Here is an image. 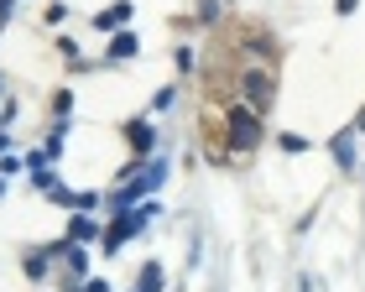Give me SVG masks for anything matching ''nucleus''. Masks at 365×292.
Masks as SVG:
<instances>
[{
  "label": "nucleus",
  "instance_id": "nucleus-3",
  "mask_svg": "<svg viewBox=\"0 0 365 292\" xmlns=\"http://www.w3.org/2000/svg\"><path fill=\"white\" fill-rule=\"evenodd\" d=\"M157 209H162V204H152V199H146L141 209H125V214H115V219H110V230L99 235V251H105V256H120V246H125V240H130V235H141L146 224L157 219Z\"/></svg>",
  "mask_w": 365,
  "mask_h": 292
},
{
  "label": "nucleus",
  "instance_id": "nucleus-8",
  "mask_svg": "<svg viewBox=\"0 0 365 292\" xmlns=\"http://www.w3.org/2000/svg\"><path fill=\"white\" fill-rule=\"evenodd\" d=\"M125 21H130V0H115L110 11H99V16H94V26H99V31H120Z\"/></svg>",
  "mask_w": 365,
  "mask_h": 292
},
{
  "label": "nucleus",
  "instance_id": "nucleus-9",
  "mask_svg": "<svg viewBox=\"0 0 365 292\" xmlns=\"http://www.w3.org/2000/svg\"><path fill=\"white\" fill-rule=\"evenodd\" d=\"M136 47H141V37H136V31H115V37H110V63L136 58Z\"/></svg>",
  "mask_w": 365,
  "mask_h": 292
},
{
  "label": "nucleus",
  "instance_id": "nucleus-13",
  "mask_svg": "<svg viewBox=\"0 0 365 292\" xmlns=\"http://www.w3.org/2000/svg\"><path fill=\"white\" fill-rule=\"evenodd\" d=\"M198 21H204V26L220 21V0H198Z\"/></svg>",
  "mask_w": 365,
  "mask_h": 292
},
{
  "label": "nucleus",
  "instance_id": "nucleus-10",
  "mask_svg": "<svg viewBox=\"0 0 365 292\" xmlns=\"http://www.w3.org/2000/svg\"><path fill=\"white\" fill-rule=\"evenodd\" d=\"M162 261H141V271H136V292H162Z\"/></svg>",
  "mask_w": 365,
  "mask_h": 292
},
{
  "label": "nucleus",
  "instance_id": "nucleus-5",
  "mask_svg": "<svg viewBox=\"0 0 365 292\" xmlns=\"http://www.w3.org/2000/svg\"><path fill=\"white\" fill-rule=\"evenodd\" d=\"M329 152H334V167H339V172H355V167H360V157H355V131H339L334 141H329Z\"/></svg>",
  "mask_w": 365,
  "mask_h": 292
},
{
  "label": "nucleus",
  "instance_id": "nucleus-22",
  "mask_svg": "<svg viewBox=\"0 0 365 292\" xmlns=\"http://www.w3.org/2000/svg\"><path fill=\"white\" fill-rule=\"evenodd\" d=\"M355 131H365V105H360V115H355Z\"/></svg>",
  "mask_w": 365,
  "mask_h": 292
},
{
  "label": "nucleus",
  "instance_id": "nucleus-2",
  "mask_svg": "<svg viewBox=\"0 0 365 292\" xmlns=\"http://www.w3.org/2000/svg\"><path fill=\"white\" fill-rule=\"evenodd\" d=\"M235 100L251 105L256 115H267V110L277 105V68H256V63H245V68L235 73Z\"/></svg>",
  "mask_w": 365,
  "mask_h": 292
},
{
  "label": "nucleus",
  "instance_id": "nucleus-17",
  "mask_svg": "<svg viewBox=\"0 0 365 292\" xmlns=\"http://www.w3.org/2000/svg\"><path fill=\"white\" fill-rule=\"evenodd\" d=\"M26 167V162L21 157H0V172H6V177H16V172H21Z\"/></svg>",
  "mask_w": 365,
  "mask_h": 292
},
{
  "label": "nucleus",
  "instance_id": "nucleus-14",
  "mask_svg": "<svg viewBox=\"0 0 365 292\" xmlns=\"http://www.w3.org/2000/svg\"><path fill=\"white\" fill-rule=\"evenodd\" d=\"M53 110H58V115H68V110H73V94L58 89V94H53Z\"/></svg>",
  "mask_w": 365,
  "mask_h": 292
},
{
  "label": "nucleus",
  "instance_id": "nucleus-12",
  "mask_svg": "<svg viewBox=\"0 0 365 292\" xmlns=\"http://www.w3.org/2000/svg\"><path fill=\"white\" fill-rule=\"evenodd\" d=\"M63 141H68V131H63V125H58V131L47 136V146H42V152H47V162H53V157H63Z\"/></svg>",
  "mask_w": 365,
  "mask_h": 292
},
{
  "label": "nucleus",
  "instance_id": "nucleus-4",
  "mask_svg": "<svg viewBox=\"0 0 365 292\" xmlns=\"http://www.w3.org/2000/svg\"><path fill=\"white\" fill-rule=\"evenodd\" d=\"M235 31H240V42H230V47H240L245 63H256V68H277V53H282V47H277V37H272L267 26L245 21V26H235Z\"/></svg>",
  "mask_w": 365,
  "mask_h": 292
},
{
  "label": "nucleus",
  "instance_id": "nucleus-16",
  "mask_svg": "<svg viewBox=\"0 0 365 292\" xmlns=\"http://www.w3.org/2000/svg\"><path fill=\"white\" fill-rule=\"evenodd\" d=\"M282 152L297 157V152H308V141H303V136H282Z\"/></svg>",
  "mask_w": 365,
  "mask_h": 292
},
{
  "label": "nucleus",
  "instance_id": "nucleus-6",
  "mask_svg": "<svg viewBox=\"0 0 365 292\" xmlns=\"http://www.w3.org/2000/svg\"><path fill=\"white\" fill-rule=\"evenodd\" d=\"M125 141H130V152L146 157L157 146V131H152V120H125Z\"/></svg>",
  "mask_w": 365,
  "mask_h": 292
},
{
  "label": "nucleus",
  "instance_id": "nucleus-1",
  "mask_svg": "<svg viewBox=\"0 0 365 292\" xmlns=\"http://www.w3.org/2000/svg\"><path fill=\"white\" fill-rule=\"evenodd\" d=\"M220 136H225L230 157H251V152H261V141H267V115H256V110L240 105V100H225Z\"/></svg>",
  "mask_w": 365,
  "mask_h": 292
},
{
  "label": "nucleus",
  "instance_id": "nucleus-11",
  "mask_svg": "<svg viewBox=\"0 0 365 292\" xmlns=\"http://www.w3.org/2000/svg\"><path fill=\"white\" fill-rule=\"evenodd\" d=\"M94 235H99V224H94L89 214H78V219L68 224V240H78V246H84V240H94Z\"/></svg>",
  "mask_w": 365,
  "mask_h": 292
},
{
  "label": "nucleus",
  "instance_id": "nucleus-18",
  "mask_svg": "<svg viewBox=\"0 0 365 292\" xmlns=\"http://www.w3.org/2000/svg\"><path fill=\"white\" fill-rule=\"evenodd\" d=\"M31 177H37V188H53V183H58L53 167H31Z\"/></svg>",
  "mask_w": 365,
  "mask_h": 292
},
{
  "label": "nucleus",
  "instance_id": "nucleus-7",
  "mask_svg": "<svg viewBox=\"0 0 365 292\" xmlns=\"http://www.w3.org/2000/svg\"><path fill=\"white\" fill-rule=\"evenodd\" d=\"M53 266H58V251H53V246H42V251H31V256H26V261H21V271H26V277H31V282H42V277H47V271H53Z\"/></svg>",
  "mask_w": 365,
  "mask_h": 292
},
{
  "label": "nucleus",
  "instance_id": "nucleus-20",
  "mask_svg": "<svg viewBox=\"0 0 365 292\" xmlns=\"http://www.w3.org/2000/svg\"><path fill=\"white\" fill-rule=\"evenodd\" d=\"M355 6H360V0H334V11H339V16H350Z\"/></svg>",
  "mask_w": 365,
  "mask_h": 292
},
{
  "label": "nucleus",
  "instance_id": "nucleus-21",
  "mask_svg": "<svg viewBox=\"0 0 365 292\" xmlns=\"http://www.w3.org/2000/svg\"><path fill=\"white\" fill-rule=\"evenodd\" d=\"M11 6H16V0H0V26H6V16H11Z\"/></svg>",
  "mask_w": 365,
  "mask_h": 292
},
{
  "label": "nucleus",
  "instance_id": "nucleus-23",
  "mask_svg": "<svg viewBox=\"0 0 365 292\" xmlns=\"http://www.w3.org/2000/svg\"><path fill=\"white\" fill-rule=\"evenodd\" d=\"M0 100H6V78H0Z\"/></svg>",
  "mask_w": 365,
  "mask_h": 292
},
{
  "label": "nucleus",
  "instance_id": "nucleus-24",
  "mask_svg": "<svg viewBox=\"0 0 365 292\" xmlns=\"http://www.w3.org/2000/svg\"><path fill=\"white\" fill-rule=\"evenodd\" d=\"M0 199H6V183H0Z\"/></svg>",
  "mask_w": 365,
  "mask_h": 292
},
{
  "label": "nucleus",
  "instance_id": "nucleus-19",
  "mask_svg": "<svg viewBox=\"0 0 365 292\" xmlns=\"http://www.w3.org/2000/svg\"><path fill=\"white\" fill-rule=\"evenodd\" d=\"M78 292H110V282H105V277H94V282H84Z\"/></svg>",
  "mask_w": 365,
  "mask_h": 292
},
{
  "label": "nucleus",
  "instance_id": "nucleus-15",
  "mask_svg": "<svg viewBox=\"0 0 365 292\" xmlns=\"http://www.w3.org/2000/svg\"><path fill=\"white\" fill-rule=\"evenodd\" d=\"M173 63H178L182 73H188V68H193V47H178V53H173Z\"/></svg>",
  "mask_w": 365,
  "mask_h": 292
}]
</instances>
